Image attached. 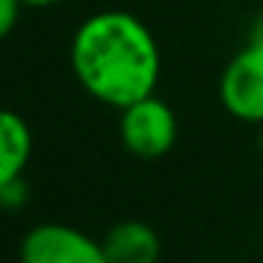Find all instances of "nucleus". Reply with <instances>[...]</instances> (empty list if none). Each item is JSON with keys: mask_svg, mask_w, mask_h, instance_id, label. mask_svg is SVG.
I'll list each match as a JSON object with an SVG mask.
<instances>
[{"mask_svg": "<svg viewBox=\"0 0 263 263\" xmlns=\"http://www.w3.org/2000/svg\"><path fill=\"white\" fill-rule=\"evenodd\" d=\"M20 6H23V0H0V40H6L14 31L20 20Z\"/></svg>", "mask_w": 263, "mask_h": 263, "instance_id": "nucleus-8", "label": "nucleus"}, {"mask_svg": "<svg viewBox=\"0 0 263 263\" xmlns=\"http://www.w3.org/2000/svg\"><path fill=\"white\" fill-rule=\"evenodd\" d=\"M26 198H29V187H26L23 176L0 187V206L3 210H20L26 204Z\"/></svg>", "mask_w": 263, "mask_h": 263, "instance_id": "nucleus-7", "label": "nucleus"}, {"mask_svg": "<svg viewBox=\"0 0 263 263\" xmlns=\"http://www.w3.org/2000/svg\"><path fill=\"white\" fill-rule=\"evenodd\" d=\"M108 263H159L161 240L144 221H122L102 238Z\"/></svg>", "mask_w": 263, "mask_h": 263, "instance_id": "nucleus-5", "label": "nucleus"}, {"mask_svg": "<svg viewBox=\"0 0 263 263\" xmlns=\"http://www.w3.org/2000/svg\"><path fill=\"white\" fill-rule=\"evenodd\" d=\"M176 136H178L176 114L156 93L122 108L119 139L127 153L136 156V159L153 161L167 156L176 144Z\"/></svg>", "mask_w": 263, "mask_h": 263, "instance_id": "nucleus-2", "label": "nucleus"}, {"mask_svg": "<svg viewBox=\"0 0 263 263\" xmlns=\"http://www.w3.org/2000/svg\"><path fill=\"white\" fill-rule=\"evenodd\" d=\"M221 102L229 116L263 125V43H246L221 74Z\"/></svg>", "mask_w": 263, "mask_h": 263, "instance_id": "nucleus-4", "label": "nucleus"}, {"mask_svg": "<svg viewBox=\"0 0 263 263\" xmlns=\"http://www.w3.org/2000/svg\"><path fill=\"white\" fill-rule=\"evenodd\" d=\"M34 136L29 122L9 108H0V187L20 178L29 167Z\"/></svg>", "mask_w": 263, "mask_h": 263, "instance_id": "nucleus-6", "label": "nucleus"}, {"mask_svg": "<svg viewBox=\"0 0 263 263\" xmlns=\"http://www.w3.org/2000/svg\"><path fill=\"white\" fill-rule=\"evenodd\" d=\"M20 263H108L102 240L71 223H37L20 240Z\"/></svg>", "mask_w": 263, "mask_h": 263, "instance_id": "nucleus-3", "label": "nucleus"}, {"mask_svg": "<svg viewBox=\"0 0 263 263\" xmlns=\"http://www.w3.org/2000/svg\"><path fill=\"white\" fill-rule=\"evenodd\" d=\"M54 3H63V0H23V6H34V9H43V6H54Z\"/></svg>", "mask_w": 263, "mask_h": 263, "instance_id": "nucleus-9", "label": "nucleus"}, {"mask_svg": "<svg viewBox=\"0 0 263 263\" xmlns=\"http://www.w3.org/2000/svg\"><path fill=\"white\" fill-rule=\"evenodd\" d=\"M0 210H3V206H0Z\"/></svg>", "mask_w": 263, "mask_h": 263, "instance_id": "nucleus-10", "label": "nucleus"}, {"mask_svg": "<svg viewBox=\"0 0 263 263\" xmlns=\"http://www.w3.org/2000/svg\"><path fill=\"white\" fill-rule=\"evenodd\" d=\"M71 68L97 102L122 110L153 97L161 54L153 31L119 9L91 14L71 40Z\"/></svg>", "mask_w": 263, "mask_h": 263, "instance_id": "nucleus-1", "label": "nucleus"}]
</instances>
